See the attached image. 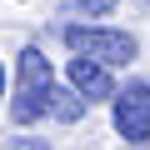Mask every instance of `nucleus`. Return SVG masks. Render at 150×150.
I'll use <instances>...</instances> for the list:
<instances>
[{"label":"nucleus","mask_w":150,"mask_h":150,"mask_svg":"<svg viewBox=\"0 0 150 150\" xmlns=\"http://www.w3.org/2000/svg\"><path fill=\"white\" fill-rule=\"evenodd\" d=\"M55 85V70H50V55L40 45H25L20 60H15V100H10V120L15 125H35L45 115V95Z\"/></svg>","instance_id":"f257e3e1"},{"label":"nucleus","mask_w":150,"mask_h":150,"mask_svg":"<svg viewBox=\"0 0 150 150\" xmlns=\"http://www.w3.org/2000/svg\"><path fill=\"white\" fill-rule=\"evenodd\" d=\"M65 35V45H70V55H90V60H105V65H130L135 55H140V40L130 35V30H120V25H65L60 30Z\"/></svg>","instance_id":"f03ea898"},{"label":"nucleus","mask_w":150,"mask_h":150,"mask_svg":"<svg viewBox=\"0 0 150 150\" xmlns=\"http://www.w3.org/2000/svg\"><path fill=\"white\" fill-rule=\"evenodd\" d=\"M110 105H115V135L130 145H150V80L120 85Z\"/></svg>","instance_id":"7ed1b4c3"},{"label":"nucleus","mask_w":150,"mask_h":150,"mask_svg":"<svg viewBox=\"0 0 150 150\" xmlns=\"http://www.w3.org/2000/svg\"><path fill=\"white\" fill-rule=\"evenodd\" d=\"M65 75H70V85L85 95V105H95V100H110L120 85H115V65H105V60H90V55H75L70 65H65Z\"/></svg>","instance_id":"20e7f679"},{"label":"nucleus","mask_w":150,"mask_h":150,"mask_svg":"<svg viewBox=\"0 0 150 150\" xmlns=\"http://www.w3.org/2000/svg\"><path fill=\"white\" fill-rule=\"evenodd\" d=\"M45 115L50 120H60V125H80L85 120V95L80 90H65V85H50V95H45Z\"/></svg>","instance_id":"39448f33"},{"label":"nucleus","mask_w":150,"mask_h":150,"mask_svg":"<svg viewBox=\"0 0 150 150\" xmlns=\"http://www.w3.org/2000/svg\"><path fill=\"white\" fill-rule=\"evenodd\" d=\"M110 10H115V0H65V5H60V20H80V15L100 20V15H110Z\"/></svg>","instance_id":"423d86ee"},{"label":"nucleus","mask_w":150,"mask_h":150,"mask_svg":"<svg viewBox=\"0 0 150 150\" xmlns=\"http://www.w3.org/2000/svg\"><path fill=\"white\" fill-rule=\"evenodd\" d=\"M0 100H5V60H0Z\"/></svg>","instance_id":"0eeeda50"}]
</instances>
